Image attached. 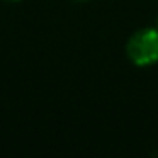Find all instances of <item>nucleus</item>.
<instances>
[{"instance_id": "obj_1", "label": "nucleus", "mask_w": 158, "mask_h": 158, "mask_svg": "<svg viewBox=\"0 0 158 158\" xmlns=\"http://www.w3.org/2000/svg\"><path fill=\"white\" fill-rule=\"evenodd\" d=\"M126 56L134 66L148 68L158 63V27H143L126 43Z\"/></svg>"}, {"instance_id": "obj_2", "label": "nucleus", "mask_w": 158, "mask_h": 158, "mask_svg": "<svg viewBox=\"0 0 158 158\" xmlns=\"http://www.w3.org/2000/svg\"><path fill=\"white\" fill-rule=\"evenodd\" d=\"M5 2H10V4H17V2H21V0H5Z\"/></svg>"}, {"instance_id": "obj_3", "label": "nucleus", "mask_w": 158, "mask_h": 158, "mask_svg": "<svg viewBox=\"0 0 158 158\" xmlns=\"http://www.w3.org/2000/svg\"><path fill=\"white\" fill-rule=\"evenodd\" d=\"M75 2H87V0H75Z\"/></svg>"}, {"instance_id": "obj_4", "label": "nucleus", "mask_w": 158, "mask_h": 158, "mask_svg": "<svg viewBox=\"0 0 158 158\" xmlns=\"http://www.w3.org/2000/svg\"><path fill=\"white\" fill-rule=\"evenodd\" d=\"M156 27H158V17H156Z\"/></svg>"}]
</instances>
